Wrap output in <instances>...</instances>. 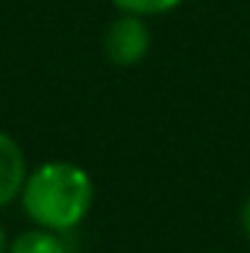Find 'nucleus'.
Here are the masks:
<instances>
[{
  "label": "nucleus",
  "instance_id": "f257e3e1",
  "mask_svg": "<svg viewBox=\"0 0 250 253\" xmlns=\"http://www.w3.org/2000/svg\"><path fill=\"white\" fill-rule=\"evenodd\" d=\"M18 203L33 227L71 233L88 218L94 206V180L77 162L50 159L30 168Z\"/></svg>",
  "mask_w": 250,
  "mask_h": 253
},
{
  "label": "nucleus",
  "instance_id": "f03ea898",
  "mask_svg": "<svg viewBox=\"0 0 250 253\" xmlns=\"http://www.w3.org/2000/svg\"><path fill=\"white\" fill-rule=\"evenodd\" d=\"M150 42L153 39L147 18L118 12V18H112L103 30V56L115 68H132L144 62V56L150 53Z\"/></svg>",
  "mask_w": 250,
  "mask_h": 253
},
{
  "label": "nucleus",
  "instance_id": "7ed1b4c3",
  "mask_svg": "<svg viewBox=\"0 0 250 253\" xmlns=\"http://www.w3.org/2000/svg\"><path fill=\"white\" fill-rule=\"evenodd\" d=\"M27 174H30V165H27L24 147L6 129H0V209H6L21 197Z\"/></svg>",
  "mask_w": 250,
  "mask_h": 253
},
{
  "label": "nucleus",
  "instance_id": "20e7f679",
  "mask_svg": "<svg viewBox=\"0 0 250 253\" xmlns=\"http://www.w3.org/2000/svg\"><path fill=\"white\" fill-rule=\"evenodd\" d=\"M9 253H71L65 233H53L44 227H30L9 239Z\"/></svg>",
  "mask_w": 250,
  "mask_h": 253
},
{
  "label": "nucleus",
  "instance_id": "39448f33",
  "mask_svg": "<svg viewBox=\"0 0 250 253\" xmlns=\"http://www.w3.org/2000/svg\"><path fill=\"white\" fill-rule=\"evenodd\" d=\"M109 3H112L118 12L153 18V15H168V12H174L183 0H109Z\"/></svg>",
  "mask_w": 250,
  "mask_h": 253
},
{
  "label": "nucleus",
  "instance_id": "423d86ee",
  "mask_svg": "<svg viewBox=\"0 0 250 253\" xmlns=\"http://www.w3.org/2000/svg\"><path fill=\"white\" fill-rule=\"evenodd\" d=\"M239 224H242L245 236L250 239V194H248V200L242 203V209H239Z\"/></svg>",
  "mask_w": 250,
  "mask_h": 253
},
{
  "label": "nucleus",
  "instance_id": "0eeeda50",
  "mask_svg": "<svg viewBox=\"0 0 250 253\" xmlns=\"http://www.w3.org/2000/svg\"><path fill=\"white\" fill-rule=\"evenodd\" d=\"M0 253H9V236H6L3 224H0Z\"/></svg>",
  "mask_w": 250,
  "mask_h": 253
},
{
  "label": "nucleus",
  "instance_id": "6e6552de",
  "mask_svg": "<svg viewBox=\"0 0 250 253\" xmlns=\"http://www.w3.org/2000/svg\"><path fill=\"white\" fill-rule=\"evenodd\" d=\"M215 253H227V251H215Z\"/></svg>",
  "mask_w": 250,
  "mask_h": 253
}]
</instances>
